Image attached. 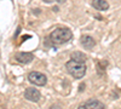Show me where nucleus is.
I'll return each mask as SVG.
<instances>
[{
    "label": "nucleus",
    "mask_w": 121,
    "mask_h": 109,
    "mask_svg": "<svg viewBox=\"0 0 121 109\" xmlns=\"http://www.w3.org/2000/svg\"><path fill=\"white\" fill-rule=\"evenodd\" d=\"M92 6L98 11H105L109 9V4L105 0H92Z\"/></svg>",
    "instance_id": "obj_8"
},
{
    "label": "nucleus",
    "mask_w": 121,
    "mask_h": 109,
    "mask_svg": "<svg viewBox=\"0 0 121 109\" xmlns=\"http://www.w3.org/2000/svg\"><path fill=\"white\" fill-rule=\"evenodd\" d=\"M28 80L36 86H45L47 83V78L45 74L40 73V72H32L28 75Z\"/></svg>",
    "instance_id": "obj_3"
},
{
    "label": "nucleus",
    "mask_w": 121,
    "mask_h": 109,
    "mask_svg": "<svg viewBox=\"0 0 121 109\" xmlns=\"http://www.w3.org/2000/svg\"><path fill=\"white\" fill-rule=\"evenodd\" d=\"M43 1H44V3H46V4H51V3L53 1V0H43Z\"/></svg>",
    "instance_id": "obj_10"
},
{
    "label": "nucleus",
    "mask_w": 121,
    "mask_h": 109,
    "mask_svg": "<svg viewBox=\"0 0 121 109\" xmlns=\"http://www.w3.org/2000/svg\"><path fill=\"white\" fill-rule=\"evenodd\" d=\"M70 58H72V59H75V61H78V62H82V63H85V62H86V59H87L86 55L82 53V52H80V51H75V52H73L72 56H70Z\"/></svg>",
    "instance_id": "obj_9"
},
{
    "label": "nucleus",
    "mask_w": 121,
    "mask_h": 109,
    "mask_svg": "<svg viewBox=\"0 0 121 109\" xmlns=\"http://www.w3.org/2000/svg\"><path fill=\"white\" fill-rule=\"evenodd\" d=\"M40 97H41V95H40L39 90H36V88H33V87H29L27 88V90L24 91V98L30 102H39L40 101Z\"/></svg>",
    "instance_id": "obj_5"
},
{
    "label": "nucleus",
    "mask_w": 121,
    "mask_h": 109,
    "mask_svg": "<svg viewBox=\"0 0 121 109\" xmlns=\"http://www.w3.org/2000/svg\"><path fill=\"white\" fill-rule=\"evenodd\" d=\"M56 1H57L58 4H63V3L65 1V0H56Z\"/></svg>",
    "instance_id": "obj_11"
},
{
    "label": "nucleus",
    "mask_w": 121,
    "mask_h": 109,
    "mask_svg": "<svg viewBox=\"0 0 121 109\" xmlns=\"http://www.w3.org/2000/svg\"><path fill=\"white\" fill-rule=\"evenodd\" d=\"M80 109H104L105 105L102 103V102H99L98 100H95V98H91V100L86 101L85 103L82 104H80L79 107Z\"/></svg>",
    "instance_id": "obj_4"
},
{
    "label": "nucleus",
    "mask_w": 121,
    "mask_h": 109,
    "mask_svg": "<svg viewBox=\"0 0 121 109\" xmlns=\"http://www.w3.org/2000/svg\"><path fill=\"white\" fill-rule=\"evenodd\" d=\"M67 72L75 79H81L86 74V64L82 62H78L75 59H70L65 63Z\"/></svg>",
    "instance_id": "obj_2"
},
{
    "label": "nucleus",
    "mask_w": 121,
    "mask_h": 109,
    "mask_svg": "<svg viewBox=\"0 0 121 109\" xmlns=\"http://www.w3.org/2000/svg\"><path fill=\"white\" fill-rule=\"evenodd\" d=\"M15 58H16L17 62L26 64V63H30V62H32L34 59V56L32 53H28V52H18V53H16Z\"/></svg>",
    "instance_id": "obj_6"
},
{
    "label": "nucleus",
    "mask_w": 121,
    "mask_h": 109,
    "mask_svg": "<svg viewBox=\"0 0 121 109\" xmlns=\"http://www.w3.org/2000/svg\"><path fill=\"white\" fill-rule=\"evenodd\" d=\"M72 38H73V33L68 28H57L50 35V39L55 45L65 44L72 40Z\"/></svg>",
    "instance_id": "obj_1"
},
{
    "label": "nucleus",
    "mask_w": 121,
    "mask_h": 109,
    "mask_svg": "<svg viewBox=\"0 0 121 109\" xmlns=\"http://www.w3.org/2000/svg\"><path fill=\"white\" fill-rule=\"evenodd\" d=\"M80 44L82 45V47H85V48H87V50H90V48L95 47L96 40H95L92 36H90V35H82L81 38H80Z\"/></svg>",
    "instance_id": "obj_7"
}]
</instances>
